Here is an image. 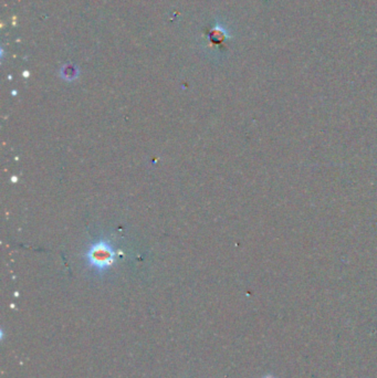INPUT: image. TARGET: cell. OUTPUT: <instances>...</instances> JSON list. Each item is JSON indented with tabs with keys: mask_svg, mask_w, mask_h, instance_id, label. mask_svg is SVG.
I'll list each match as a JSON object with an SVG mask.
<instances>
[{
	"mask_svg": "<svg viewBox=\"0 0 377 378\" xmlns=\"http://www.w3.org/2000/svg\"><path fill=\"white\" fill-rule=\"evenodd\" d=\"M263 378H275V377H273V376H271V375H268V376H265V377H263Z\"/></svg>",
	"mask_w": 377,
	"mask_h": 378,
	"instance_id": "7a4b0ae2",
	"label": "cell"
},
{
	"mask_svg": "<svg viewBox=\"0 0 377 378\" xmlns=\"http://www.w3.org/2000/svg\"><path fill=\"white\" fill-rule=\"evenodd\" d=\"M87 259L90 267L98 271H105L113 264L115 251L113 247L106 240H99L90 247L87 252Z\"/></svg>",
	"mask_w": 377,
	"mask_h": 378,
	"instance_id": "6da1fadb",
	"label": "cell"
}]
</instances>
